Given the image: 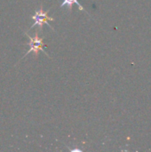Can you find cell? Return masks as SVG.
<instances>
[{
	"label": "cell",
	"mask_w": 151,
	"mask_h": 152,
	"mask_svg": "<svg viewBox=\"0 0 151 152\" xmlns=\"http://www.w3.org/2000/svg\"><path fill=\"white\" fill-rule=\"evenodd\" d=\"M25 34L27 35V37H28V39H29V43L27 44L28 45H29V49H28V52L24 54V56H22L21 60L24 59V58H25L28 53H34L35 56L38 57V52H39V51L43 52L46 56L50 57V56L48 55V53H47L44 51V46L45 45H44V43H43V38L39 37L38 32H36L34 37L29 36L28 33H25Z\"/></svg>",
	"instance_id": "6da1fadb"
},
{
	"label": "cell",
	"mask_w": 151,
	"mask_h": 152,
	"mask_svg": "<svg viewBox=\"0 0 151 152\" xmlns=\"http://www.w3.org/2000/svg\"><path fill=\"white\" fill-rule=\"evenodd\" d=\"M48 12H49V10L46 11V12H44L43 7H42V4H41V5H40V9H39L38 11H36L35 14L31 16V18L34 20V24L30 27V28H33L35 26H37V27L39 28V29L41 30V29H42V27H43V25H44V23H45V24H47V25L54 31L53 28L48 23V21H53L54 19H53V17H49V16L47 15Z\"/></svg>",
	"instance_id": "7a4b0ae2"
},
{
	"label": "cell",
	"mask_w": 151,
	"mask_h": 152,
	"mask_svg": "<svg viewBox=\"0 0 151 152\" xmlns=\"http://www.w3.org/2000/svg\"><path fill=\"white\" fill-rule=\"evenodd\" d=\"M76 4L81 11H83V12H85L88 13V12H86V10H85V9H84V7L80 4V3L78 2V0H62V3H61V7L67 6V7H68L69 12H71L72 6H73V4Z\"/></svg>",
	"instance_id": "3957f363"
}]
</instances>
